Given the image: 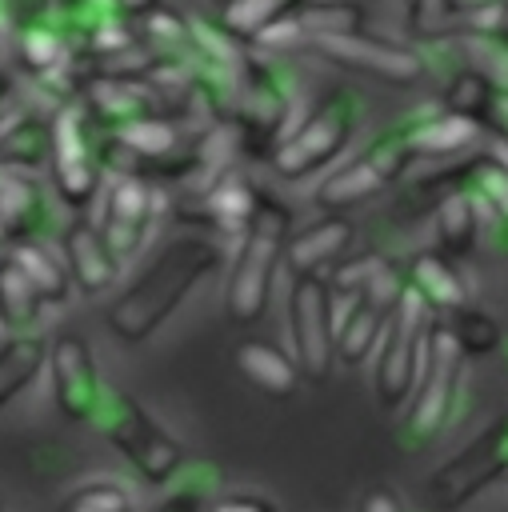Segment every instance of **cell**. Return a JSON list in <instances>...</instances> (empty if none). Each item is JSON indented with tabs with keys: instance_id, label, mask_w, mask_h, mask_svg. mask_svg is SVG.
<instances>
[{
	"instance_id": "obj_1",
	"label": "cell",
	"mask_w": 508,
	"mask_h": 512,
	"mask_svg": "<svg viewBox=\"0 0 508 512\" xmlns=\"http://www.w3.org/2000/svg\"><path fill=\"white\" fill-rule=\"evenodd\" d=\"M220 260H224V248H220L216 240H204V236H180V240H172V244L136 276V284L124 288V292L108 304L104 320H108L112 336L124 340V344H144V340L188 300V292H192L208 272L220 268Z\"/></svg>"
},
{
	"instance_id": "obj_2",
	"label": "cell",
	"mask_w": 508,
	"mask_h": 512,
	"mask_svg": "<svg viewBox=\"0 0 508 512\" xmlns=\"http://www.w3.org/2000/svg\"><path fill=\"white\" fill-rule=\"evenodd\" d=\"M288 236H292V208L284 200H276L268 188H260L256 212L240 236V248L232 256L228 284H224V312L232 324L248 328L264 316V308L272 300L276 272L284 264Z\"/></svg>"
},
{
	"instance_id": "obj_3",
	"label": "cell",
	"mask_w": 508,
	"mask_h": 512,
	"mask_svg": "<svg viewBox=\"0 0 508 512\" xmlns=\"http://www.w3.org/2000/svg\"><path fill=\"white\" fill-rule=\"evenodd\" d=\"M304 92H292L288 76L268 64L264 56H248L236 80V108H232V128L240 136L244 156H268L296 132V124L312 112Z\"/></svg>"
},
{
	"instance_id": "obj_4",
	"label": "cell",
	"mask_w": 508,
	"mask_h": 512,
	"mask_svg": "<svg viewBox=\"0 0 508 512\" xmlns=\"http://www.w3.org/2000/svg\"><path fill=\"white\" fill-rule=\"evenodd\" d=\"M104 440L136 468V476L144 484H172L184 468V448L180 440L160 428L152 420V412L132 396V392H120V388H104V400L96 408V420H92Z\"/></svg>"
},
{
	"instance_id": "obj_5",
	"label": "cell",
	"mask_w": 508,
	"mask_h": 512,
	"mask_svg": "<svg viewBox=\"0 0 508 512\" xmlns=\"http://www.w3.org/2000/svg\"><path fill=\"white\" fill-rule=\"evenodd\" d=\"M432 324H436V312L404 280V292H400V300L384 324V336L376 344V356H372V388H376L380 408L396 412L400 404L412 400L420 372H424V360H428Z\"/></svg>"
},
{
	"instance_id": "obj_6",
	"label": "cell",
	"mask_w": 508,
	"mask_h": 512,
	"mask_svg": "<svg viewBox=\"0 0 508 512\" xmlns=\"http://www.w3.org/2000/svg\"><path fill=\"white\" fill-rule=\"evenodd\" d=\"M356 120H360V100H356V92L336 88V92H332L324 104H316V108L296 124V132L272 152L276 176H284V180H308V176H316L320 168H328L332 160H340L344 148L352 144Z\"/></svg>"
},
{
	"instance_id": "obj_7",
	"label": "cell",
	"mask_w": 508,
	"mask_h": 512,
	"mask_svg": "<svg viewBox=\"0 0 508 512\" xmlns=\"http://www.w3.org/2000/svg\"><path fill=\"white\" fill-rule=\"evenodd\" d=\"M460 376H464V356L456 348V340L448 336L444 320L432 324L428 332V360L420 372V384L412 392L408 416L400 424V440L408 452H420L428 440H436L460 400Z\"/></svg>"
},
{
	"instance_id": "obj_8",
	"label": "cell",
	"mask_w": 508,
	"mask_h": 512,
	"mask_svg": "<svg viewBox=\"0 0 508 512\" xmlns=\"http://www.w3.org/2000/svg\"><path fill=\"white\" fill-rule=\"evenodd\" d=\"M416 160L412 144H408V124H396L392 132L376 136L360 156L344 160L340 168H332L320 184H316V204L328 212L352 208L372 200L376 192H384L392 180L404 176V168Z\"/></svg>"
},
{
	"instance_id": "obj_9",
	"label": "cell",
	"mask_w": 508,
	"mask_h": 512,
	"mask_svg": "<svg viewBox=\"0 0 508 512\" xmlns=\"http://www.w3.org/2000/svg\"><path fill=\"white\" fill-rule=\"evenodd\" d=\"M504 476H508V416H500L468 448H460L456 456H448L428 476L424 500H428L432 512H456V508H464L488 484H496Z\"/></svg>"
},
{
	"instance_id": "obj_10",
	"label": "cell",
	"mask_w": 508,
	"mask_h": 512,
	"mask_svg": "<svg viewBox=\"0 0 508 512\" xmlns=\"http://www.w3.org/2000/svg\"><path fill=\"white\" fill-rule=\"evenodd\" d=\"M92 116L80 104H64L52 112V144H48V168H52V184L60 204L68 208H88L100 196V156L96 144L100 136H92Z\"/></svg>"
},
{
	"instance_id": "obj_11",
	"label": "cell",
	"mask_w": 508,
	"mask_h": 512,
	"mask_svg": "<svg viewBox=\"0 0 508 512\" xmlns=\"http://www.w3.org/2000/svg\"><path fill=\"white\" fill-rule=\"evenodd\" d=\"M288 344L304 380H324L336 360V324H332V284L324 276H292L288 288Z\"/></svg>"
},
{
	"instance_id": "obj_12",
	"label": "cell",
	"mask_w": 508,
	"mask_h": 512,
	"mask_svg": "<svg viewBox=\"0 0 508 512\" xmlns=\"http://www.w3.org/2000/svg\"><path fill=\"white\" fill-rule=\"evenodd\" d=\"M164 212V192L152 180L140 176H112V184L100 192V212H96V228L104 236V244L112 248V256L120 260V268L144 252V244L152 240V228Z\"/></svg>"
},
{
	"instance_id": "obj_13",
	"label": "cell",
	"mask_w": 508,
	"mask_h": 512,
	"mask_svg": "<svg viewBox=\"0 0 508 512\" xmlns=\"http://www.w3.org/2000/svg\"><path fill=\"white\" fill-rule=\"evenodd\" d=\"M48 376H52V396L64 420L72 424H92L96 408L104 400V380L96 368V356L80 332H60L48 344Z\"/></svg>"
},
{
	"instance_id": "obj_14",
	"label": "cell",
	"mask_w": 508,
	"mask_h": 512,
	"mask_svg": "<svg viewBox=\"0 0 508 512\" xmlns=\"http://www.w3.org/2000/svg\"><path fill=\"white\" fill-rule=\"evenodd\" d=\"M316 56L376 76L384 84H416L424 76V56L400 40H384V36H368V32H352V36H328V40H312L308 44Z\"/></svg>"
},
{
	"instance_id": "obj_15",
	"label": "cell",
	"mask_w": 508,
	"mask_h": 512,
	"mask_svg": "<svg viewBox=\"0 0 508 512\" xmlns=\"http://www.w3.org/2000/svg\"><path fill=\"white\" fill-rule=\"evenodd\" d=\"M56 248L64 256V264H68L72 288H80L84 296H104L108 288L120 284V260L104 244L96 220H88V216L68 220L60 228V236H56Z\"/></svg>"
},
{
	"instance_id": "obj_16",
	"label": "cell",
	"mask_w": 508,
	"mask_h": 512,
	"mask_svg": "<svg viewBox=\"0 0 508 512\" xmlns=\"http://www.w3.org/2000/svg\"><path fill=\"white\" fill-rule=\"evenodd\" d=\"M52 200L44 196L32 172L0 168V228L8 244L16 240H52Z\"/></svg>"
},
{
	"instance_id": "obj_17",
	"label": "cell",
	"mask_w": 508,
	"mask_h": 512,
	"mask_svg": "<svg viewBox=\"0 0 508 512\" xmlns=\"http://www.w3.org/2000/svg\"><path fill=\"white\" fill-rule=\"evenodd\" d=\"M392 308L372 304L360 292H336L332 288V324H336V356L344 364H364L376 356V344L384 336Z\"/></svg>"
},
{
	"instance_id": "obj_18",
	"label": "cell",
	"mask_w": 508,
	"mask_h": 512,
	"mask_svg": "<svg viewBox=\"0 0 508 512\" xmlns=\"http://www.w3.org/2000/svg\"><path fill=\"white\" fill-rule=\"evenodd\" d=\"M356 240V224L348 216H324L316 224H304L284 244V264L292 276H320V268L340 264L344 252Z\"/></svg>"
},
{
	"instance_id": "obj_19",
	"label": "cell",
	"mask_w": 508,
	"mask_h": 512,
	"mask_svg": "<svg viewBox=\"0 0 508 512\" xmlns=\"http://www.w3.org/2000/svg\"><path fill=\"white\" fill-rule=\"evenodd\" d=\"M256 200H260V188H256L240 168H232V172L220 176L208 192L196 196V216H200L208 228H216V232L240 240L244 228H248V220H252V212H256Z\"/></svg>"
},
{
	"instance_id": "obj_20",
	"label": "cell",
	"mask_w": 508,
	"mask_h": 512,
	"mask_svg": "<svg viewBox=\"0 0 508 512\" xmlns=\"http://www.w3.org/2000/svg\"><path fill=\"white\" fill-rule=\"evenodd\" d=\"M236 368H240V376L256 388V392H264V396H276V400H284V396H292L296 388H300V368H296V360H292V352H284L280 344H272V340H244L240 348H236Z\"/></svg>"
},
{
	"instance_id": "obj_21",
	"label": "cell",
	"mask_w": 508,
	"mask_h": 512,
	"mask_svg": "<svg viewBox=\"0 0 508 512\" xmlns=\"http://www.w3.org/2000/svg\"><path fill=\"white\" fill-rule=\"evenodd\" d=\"M48 144H52V116L16 108L0 120V168L32 172L36 164H48Z\"/></svg>"
},
{
	"instance_id": "obj_22",
	"label": "cell",
	"mask_w": 508,
	"mask_h": 512,
	"mask_svg": "<svg viewBox=\"0 0 508 512\" xmlns=\"http://www.w3.org/2000/svg\"><path fill=\"white\" fill-rule=\"evenodd\" d=\"M432 228H436V252L448 256L452 264L472 256L480 240V212L468 188H456L432 204Z\"/></svg>"
},
{
	"instance_id": "obj_23",
	"label": "cell",
	"mask_w": 508,
	"mask_h": 512,
	"mask_svg": "<svg viewBox=\"0 0 508 512\" xmlns=\"http://www.w3.org/2000/svg\"><path fill=\"white\" fill-rule=\"evenodd\" d=\"M48 336L44 332H8L0 340V408H8L36 376L48 368Z\"/></svg>"
},
{
	"instance_id": "obj_24",
	"label": "cell",
	"mask_w": 508,
	"mask_h": 512,
	"mask_svg": "<svg viewBox=\"0 0 508 512\" xmlns=\"http://www.w3.org/2000/svg\"><path fill=\"white\" fill-rule=\"evenodd\" d=\"M404 280H408V288H412L436 316H440V312L448 316V312H456V308L468 304V288H464L456 264H452L448 256H440V252H420V256H412Z\"/></svg>"
},
{
	"instance_id": "obj_25",
	"label": "cell",
	"mask_w": 508,
	"mask_h": 512,
	"mask_svg": "<svg viewBox=\"0 0 508 512\" xmlns=\"http://www.w3.org/2000/svg\"><path fill=\"white\" fill-rule=\"evenodd\" d=\"M8 252L16 256V264L24 268V276L32 280V288L40 292V300L48 308L64 304L72 296L68 264H64V256H60V248L52 240H16V244H8Z\"/></svg>"
},
{
	"instance_id": "obj_26",
	"label": "cell",
	"mask_w": 508,
	"mask_h": 512,
	"mask_svg": "<svg viewBox=\"0 0 508 512\" xmlns=\"http://www.w3.org/2000/svg\"><path fill=\"white\" fill-rule=\"evenodd\" d=\"M480 136V124H472L468 116H456V112H432V116H420V120H408V144L420 156H456L464 148H472Z\"/></svg>"
},
{
	"instance_id": "obj_27",
	"label": "cell",
	"mask_w": 508,
	"mask_h": 512,
	"mask_svg": "<svg viewBox=\"0 0 508 512\" xmlns=\"http://www.w3.org/2000/svg\"><path fill=\"white\" fill-rule=\"evenodd\" d=\"M44 308L48 304L40 300V292L32 288V280L24 276V268L16 264V256L4 248L0 252V328L4 332H36Z\"/></svg>"
},
{
	"instance_id": "obj_28",
	"label": "cell",
	"mask_w": 508,
	"mask_h": 512,
	"mask_svg": "<svg viewBox=\"0 0 508 512\" xmlns=\"http://www.w3.org/2000/svg\"><path fill=\"white\" fill-rule=\"evenodd\" d=\"M296 32L304 44L312 40H328V36H352L364 32L368 24V8L360 0H304L296 12Z\"/></svg>"
},
{
	"instance_id": "obj_29",
	"label": "cell",
	"mask_w": 508,
	"mask_h": 512,
	"mask_svg": "<svg viewBox=\"0 0 508 512\" xmlns=\"http://www.w3.org/2000/svg\"><path fill=\"white\" fill-rule=\"evenodd\" d=\"M72 56H76V52H72V44L64 40L60 24L48 20V16H40V20H32V24H24V28L16 32V60L32 72V80H40V76L64 68Z\"/></svg>"
},
{
	"instance_id": "obj_30",
	"label": "cell",
	"mask_w": 508,
	"mask_h": 512,
	"mask_svg": "<svg viewBox=\"0 0 508 512\" xmlns=\"http://www.w3.org/2000/svg\"><path fill=\"white\" fill-rule=\"evenodd\" d=\"M500 84H496V76H488V72H480V68H460L452 80H448V88H444V108L448 112H456V116H468L472 124H492V116H496V104H500Z\"/></svg>"
},
{
	"instance_id": "obj_31",
	"label": "cell",
	"mask_w": 508,
	"mask_h": 512,
	"mask_svg": "<svg viewBox=\"0 0 508 512\" xmlns=\"http://www.w3.org/2000/svg\"><path fill=\"white\" fill-rule=\"evenodd\" d=\"M304 0H232L228 8H220V24L240 40V44H252L264 28L288 20Z\"/></svg>"
},
{
	"instance_id": "obj_32",
	"label": "cell",
	"mask_w": 508,
	"mask_h": 512,
	"mask_svg": "<svg viewBox=\"0 0 508 512\" xmlns=\"http://www.w3.org/2000/svg\"><path fill=\"white\" fill-rule=\"evenodd\" d=\"M468 192H472L480 216L488 212L496 220V228L508 224V164L500 156H472Z\"/></svg>"
},
{
	"instance_id": "obj_33",
	"label": "cell",
	"mask_w": 508,
	"mask_h": 512,
	"mask_svg": "<svg viewBox=\"0 0 508 512\" xmlns=\"http://www.w3.org/2000/svg\"><path fill=\"white\" fill-rule=\"evenodd\" d=\"M444 328H448V336L456 340L460 356H488V352L500 348V328H496V320H492L488 312H480V308H468V304H464V308L448 312Z\"/></svg>"
},
{
	"instance_id": "obj_34",
	"label": "cell",
	"mask_w": 508,
	"mask_h": 512,
	"mask_svg": "<svg viewBox=\"0 0 508 512\" xmlns=\"http://www.w3.org/2000/svg\"><path fill=\"white\" fill-rule=\"evenodd\" d=\"M60 512H136V504L116 480H84L60 500Z\"/></svg>"
},
{
	"instance_id": "obj_35",
	"label": "cell",
	"mask_w": 508,
	"mask_h": 512,
	"mask_svg": "<svg viewBox=\"0 0 508 512\" xmlns=\"http://www.w3.org/2000/svg\"><path fill=\"white\" fill-rule=\"evenodd\" d=\"M408 20L424 36H444L456 32V0H404Z\"/></svg>"
},
{
	"instance_id": "obj_36",
	"label": "cell",
	"mask_w": 508,
	"mask_h": 512,
	"mask_svg": "<svg viewBox=\"0 0 508 512\" xmlns=\"http://www.w3.org/2000/svg\"><path fill=\"white\" fill-rule=\"evenodd\" d=\"M388 260L380 256V252H368V256H360V260H348V264H336V276L328 280L336 292H364V284L384 268Z\"/></svg>"
},
{
	"instance_id": "obj_37",
	"label": "cell",
	"mask_w": 508,
	"mask_h": 512,
	"mask_svg": "<svg viewBox=\"0 0 508 512\" xmlns=\"http://www.w3.org/2000/svg\"><path fill=\"white\" fill-rule=\"evenodd\" d=\"M208 476H212V468L204 464V476H196V484H180L156 512H204V508L212 504V500H208V484H212Z\"/></svg>"
},
{
	"instance_id": "obj_38",
	"label": "cell",
	"mask_w": 508,
	"mask_h": 512,
	"mask_svg": "<svg viewBox=\"0 0 508 512\" xmlns=\"http://www.w3.org/2000/svg\"><path fill=\"white\" fill-rule=\"evenodd\" d=\"M204 512H276V504L252 492H232V496H216Z\"/></svg>"
},
{
	"instance_id": "obj_39",
	"label": "cell",
	"mask_w": 508,
	"mask_h": 512,
	"mask_svg": "<svg viewBox=\"0 0 508 512\" xmlns=\"http://www.w3.org/2000/svg\"><path fill=\"white\" fill-rule=\"evenodd\" d=\"M356 512H408V508H404V500H400L388 484H376V488H368V492L360 496Z\"/></svg>"
},
{
	"instance_id": "obj_40",
	"label": "cell",
	"mask_w": 508,
	"mask_h": 512,
	"mask_svg": "<svg viewBox=\"0 0 508 512\" xmlns=\"http://www.w3.org/2000/svg\"><path fill=\"white\" fill-rule=\"evenodd\" d=\"M108 4H112L120 16H128V20H140L144 12H152V8H156V4H164V0H108Z\"/></svg>"
},
{
	"instance_id": "obj_41",
	"label": "cell",
	"mask_w": 508,
	"mask_h": 512,
	"mask_svg": "<svg viewBox=\"0 0 508 512\" xmlns=\"http://www.w3.org/2000/svg\"><path fill=\"white\" fill-rule=\"evenodd\" d=\"M492 124H496V132H500V144L508 148V88L500 92V104H496V116H492Z\"/></svg>"
},
{
	"instance_id": "obj_42",
	"label": "cell",
	"mask_w": 508,
	"mask_h": 512,
	"mask_svg": "<svg viewBox=\"0 0 508 512\" xmlns=\"http://www.w3.org/2000/svg\"><path fill=\"white\" fill-rule=\"evenodd\" d=\"M500 244L508 248V224H500Z\"/></svg>"
},
{
	"instance_id": "obj_43",
	"label": "cell",
	"mask_w": 508,
	"mask_h": 512,
	"mask_svg": "<svg viewBox=\"0 0 508 512\" xmlns=\"http://www.w3.org/2000/svg\"><path fill=\"white\" fill-rule=\"evenodd\" d=\"M216 4H220V8H228V4H232V0H216Z\"/></svg>"
},
{
	"instance_id": "obj_44",
	"label": "cell",
	"mask_w": 508,
	"mask_h": 512,
	"mask_svg": "<svg viewBox=\"0 0 508 512\" xmlns=\"http://www.w3.org/2000/svg\"><path fill=\"white\" fill-rule=\"evenodd\" d=\"M0 512H4V496H0Z\"/></svg>"
},
{
	"instance_id": "obj_45",
	"label": "cell",
	"mask_w": 508,
	"mask_h": 512,
	"mask_svg": "<svg viewBox=\"0 0 508 512\" xmlns=\"http://www.w3.org/2000/svg\"><path fill=\"white\" fill-rule=\"evenodd\" d=\"M504 480H508V476H504Z\"/></svg>"
}]
</instances>
